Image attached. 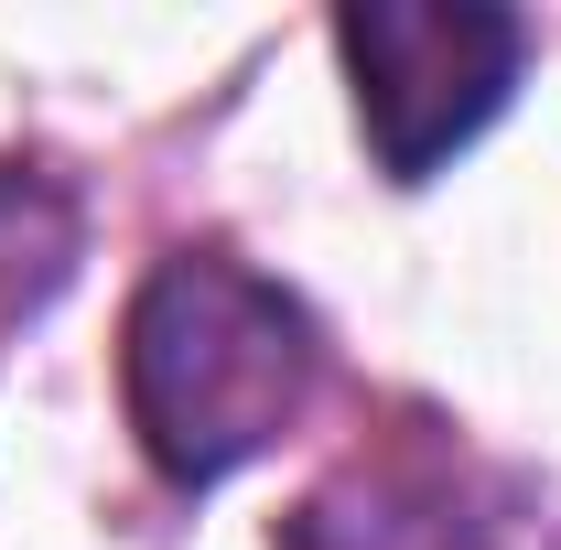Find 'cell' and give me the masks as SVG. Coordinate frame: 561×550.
<instances>
[{"instance_id": "cell-3", "label": "cell", "mask_w": 561, "mask_h": 550, "mask_svg": "<svg viewBox=\"0 0 561 550\" xmlns=\"http://www.w3.org/2000/svg\"><path fill=\"white\" fill-rule=\"evenodd\" d=\"M280 550H551L540 540V507L529 485L486 475V465H443V454H411V465H356L346 485H324Z\"/></svg>"}, {"instance_id": "cell-2", "label": "cell", "mask_w": 561, "mask_h": 550, "mask_svg": "<svg viewBox=\"0 0 561 550\" xmlns=\"http://www.w3.org/2000/svg\"><path fill=\"white\" fill-rule=\"evenodd\" d=\"M335 44L356 76V130L389 184L443 173L507 108L518 55H529L518 11H496V0H346Z\"/></svg>"}, {"instance_id": "cell-1", "label": "cell", "mask_w": 561, "mask_h": 550, "mask_svg": "<svg viewBox=\"0 0 561 550\" xmlns=\"http://www.w3.org/2000/svg\"><path fill=\"white\" fill-rule=\"evenodd\" d=\"M130 432L173 485H216L249 454H271L324 389V335L313 313L260 280L227 249H173L130 302L119 345Z\"/></svg>"}]
</instances>
